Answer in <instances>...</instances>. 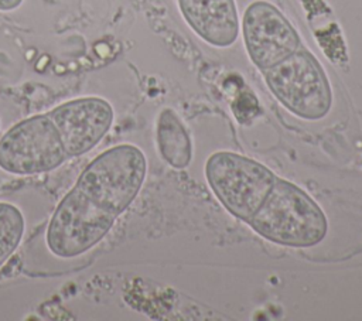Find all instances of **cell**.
I'll use <instances>...</instances> for the list:
<instances>
[{
	"label": "cell",
	"instance_id": "1",
	"mask_svg": "<svg viewBox=\"0 0 362 321\" xmlns=\"http://www.w3.org/2000/svg\"><path fill=\"white\" fill-rule=\"evenodd\" d=\"M147 173L144 153L122 143L88 163L58 202L44 230L48 252L72 260L99 245L139 195Z\"/></svg>",
	"mask_w": 362,
	"mask_h": 321
},
{
	"label": "cell",
	"instance_id": "2",
	"mask_svg": "<svg viewBox=\"0 0 362 321\" xmlns=\"http://www.w3.org/2000/svg\"><path fill=\"white\" fill-rule=\"evenodd\" d=\"M247 223L262 238L291 247L314 246L328 229L320 205L303 188L279 177Z\"/></svg>",
	"mask_w": 362,
	"mask_h": 321
},
{
	"label": "cell",
	"instance_id": "3",
	"mask_svg": "<svg viewBox=\"0 0 362 321\" xmlns=\"http://www.w3.org/2000/svg\"><path fill=\"white\" fill-rule=\"evenodd\" d=\"M274 98L293 115L305 120L322 119L331 109L332 92L325 71L307 49L263 71Z\"/></svg>",
	"mask_w": 362,
	"mask_h": 321
},
{
	"label": "cell",
	"instance_id": "4",
	"mask_svg": "<svg viewBox=\"0 0 362 321\" xmlns=\"http://www.w3.org/2000/svg\"><path fill=\"white\" fill-rule=\"evenodd\" d=\"M205 174L219 202L245 222L262 206L276 180L266 165L232 151L214 153L206 160Z\"/></svg>",
	"mask_w": 362,
	"mask_h": 321
},
{
	"label": "cell",
	"instance_id": "5",
	"mask_svg": "<svg viewBox=\"0 0 362 321\" xmlns=\"http://www.w3.org/2000/svg\"><path fill=\"white\" fill-rule=\"evenodd\" d=\"M68 160L59 133L47 113L25 117L0 136V170L30 177L57 170Z\"/></svg>",
	"mask_w": 362,
	"mask_h": 321
},
{
	"label": "cell",
	"instance_id": "6",
	"mask_svg": "<svg viewBox=\"0 0 362 321\" xmlns=\"http://www.w3.org/2000/svg\"><path fill=\"white\" fill-rule=\"evenodd\" d=\"M246 51L252 62L264 71L281 62L298 48L301 40L283 13L267 1H253L242 20Z\"/></svg>",
	"mask_w": 362,
	"mask_h": 321
},
{
	"label": "cell",
	"instance_id": "7",
	"mask_svg": "<svg viewBox=\"0 0 362 321\" xmlns=\"http://www.w3.org/2000/svg\"><path fill=\"white\" fill-rule=\"evenodd\" d=\"M47 115L59 133L68 158L83 156L95 148L115 120L112 105L99 96H82L62 102Z\"/></svg>",
	"mask_w": 362,
	"mask_h": 321
},
{
	"label": "cell",
	"instance_id": "8",
	"mask_svg": "<svg viewBox=\"0 0 362 321\" xmlns=\"http://www.w3.org/2000/svg\"><path fill=\"white\" fill-rule=\"evenodd\" d=\"M188 25L208 44L232 45L239 34L235 0H178Z\"/></svg>",
	"mask_w": 362,
	"mask_h": 321
},
{
	"label": "cell",
	"instance_id": "9",
	"mask_svg": "<svg viewBox=\"0 0 362 321\" xmlns=\"http://www.w3.org/2000/svg\"><path fill=\"white\" fill-rule=\"evenodd\" d=\"M157 147L161 157L174 168H185L192 157L187 127L173 109H163L156 126Z\"/></svg>",
	"mask_w": 362,
	"mask_h": 321
},
{
	"label": "cell",
	"instance_id": "10",
	"mask_svg": "<svg viewBox=\"0 0 362 321\" xmlns=\"http://www.w3.org/2000/svg\"><path fill=\"white\" fill-rule=\"evenodd\" d=\"M25 233V216L13 202L0 201V267L14 255Z\"/></svg>",
	"mask_w": 362,
	"mask_h": 321
},
{
	"label": "cell",
	"instance_id": "11",
	"mask_svg": "<svg viewBox=\"0 0 362 321\" xmlns=\"http://www.w3.org/2000/svg\"><path fill=\"white\" fill-rule=\"evenodd\" d=\"M232 112L240 124H249L260 113L256 96L247 89L242 91L232 102Z\"/></svg>",
	"mask_w": 362,
	"mask_h": 321
},
{
	"label": "cell",
	"instance_id": "12",
	"mask_svg": "<svg viewBox=\"0 0 362 321\" xmlns=\"http://www.w3.org/2000/svg\"><path fill=\"white\" fill-rule=\"evenodd\" d=\"M23 0H0V11H10L20 7Z\"/></svg>",
	"mask_w": 362,
	"mask_h": 321
},
{
	"label": "cell",
	"instance_id": "13",
	"mask_svg": "<svg viewBox=\"0 0 362 321\" xmlns=\"http://www.w3.org/2000/svg\"><path fill=\"white\" fill-rule=\"evenodd\" d=\"M0 129H1V123H0Z\"/></svg>",
	"mask_w": 362,
	"mask_h": 321
}]
</instances>
